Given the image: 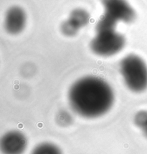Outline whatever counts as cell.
Masks as SVG:
<instances>
[{"mask_svg":"<svg viewBox=\"0 0 147 154\" xmlns=\"http://www.w3.org/2000/svg\"><path fill=\"white\" fill-rule=\"evenodd\" d=\"M61 30L64 35L67 36H74L78 33L79 29L75 27L69 20H67L62 24Z\"/></svg>","mask_w":147,"mask_h":154,"instance_id":"30bf717a","label":"cell"},{"mask_svg":"<svg viewBox=\"0 0 147 154\" xmlns=\"http://www.w3.org/2000/svg\"><path fill=\"white\" fill-rule=\"evenodd\" d=\"M71 108L86 118L101 117L110 110L114 103V93L105 80L86 76L75 82L69 90Z\"/></svg>","mask_w":147,"mask_h":154,"instance_id":"6da1fadb","label":"cell"},{"mask_svg":"<svg viewBox=\"0 0 147 154\" xmlns=\"http://www.w3.org/2000/svg\"><path fill=\"white\" fill-rule=\"evenodd\" d=\"M27 17L24 11L19 7H13L7 12L5 17V28L9 34L17 35L24 29Z\"/></svg>","mask_w":147,"mask_h":154,"instance_id":"8992f818","label":"cell"},{"mask_svg":"<svg viewBox=\"0 0 147 154\" xmlns=\"http://www.w3.org/2000/svg\"><path fill=\"white\" fill-rule=\"evenodd\" d=\"M117 22L103 15L100 18L95 27V35L90 42V48L94 53L101 57H111L123 50L126 39L116 31Z\"/></svg>","mask_w":147,"mask_h":154,"instance_id":"7a4b0ae2","label":"cell"},{"mask_svg":"<svg viewBox=\"0 0 147 154\" xmlns=\"http://www.w3.org/2000/svg\"><path fill=\"white\" fill-rule=\"evenodd\" d=\"M57 120L58 123L60 125H68L71 123V121H72V117L70 115L67 111H65V110H63V111L60 112L59 114L58 115Z\"/></svg>","mask_w":147,"mask_h":154,"instance_id":"8fae6325","label":"cell"},{"mask_svg":"<svg viewBox=\"0 0 147 154\" xmlns=\"http://www.w3.org/2000/svg\"><path fill=\"white\" fill-rule=\"evenodd\" d=\"M105 15L116 22L131 23L136 17L135 10L126 0H101Z\"/></svg>","mask_w":147,"mask_h":154,"instance_id":"277c9868","label":"cell"},{"mask_svg":"<svg viewBox=\"0 0 147 154\" xmlns=\"http://www.w3.org/2000/svg\"><path fill=\"white\" fill-rule=\"evenodd\" d=\"M120 72L131 91L140 93L147 90V64L139 55L128 54L120 63Z\"/></svg>","mask_w":147,"mask_h":154,"instance_id":"3957f363","label":"cell"},{"mask_svg":"<svg viewBox=\"0 0 147 154\" xmlns=\"http://www.w3.org/2000/svg\"><path fill=\"white\" fill-rule=\"evenodd\" d=\"M68 20L70 21L78 29L87 25L90 20L89 14L86 10L82 9H74L70 14Z\"/></svg>","mask_w":147,"mask_h":154,"instance_id":"52a82bcc","label":"cell"},{"mask_svg":"<svg viewBox=\"0 0 147 154\" xmlns=\"http://www.w3.org/2000/svg\"><path fill=\"white\" fill-rule=\"evenodd\" d=\"M133 121L135 125L147 138V110H140L137 112L133 118Z\"/></svg>","mask_w":147,"mask_h":154,"instance_id":"9c48e42d","label":"cell"},{"mask_svg":"<svg viewBox=\"0 0 147 154\" xmlns=\"http://www.w3.org/2000/svg\"><path fill=\"white\" fill-rule=\"evenodd\" d=\"M27 137L19 131H10L2 137L0 148L3 154H23L27 148Z\"/></svg>","mask_w":147,"mask_h":154,"instance_id":"5b68a950","label":"cell"},{"mask_svg":"<svg viewBox=\"0 0 147 154\" xmlns=\"http://www.w3.org/2000/svg\"><path fill=\"white\" fill-rule=\"evenodd\" d=\"M30 154H63V152L55 144L44 142L35 146Z\"/></svg>","mask_w":147,"mask_h":154,"instance_id":"ba28073f","label":"cell"}]
</instances>
